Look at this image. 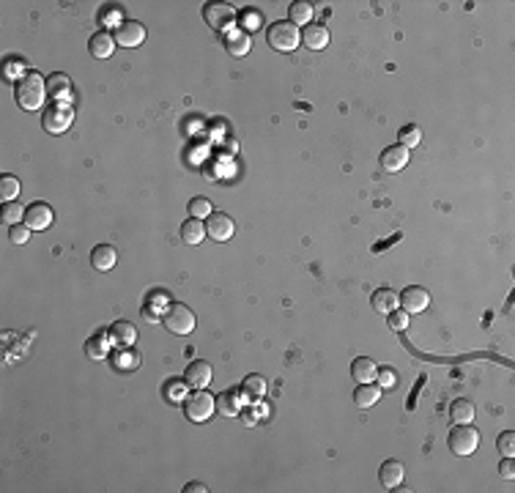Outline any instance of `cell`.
<instances>
[{
  "label": "cell",
  "mask_w": 515,
  "mask_h": 493,
  "mask_svg": "<svg viewBox=\"0 0 515 493\" xmlns=\"http://www.w3.org/2000/svg\"><path fill=\"white\" fill-rule=\"evenodd\" d=\"M14 99L22 110L27 113H36L44 107V102L49 99L47 96V80L38 74V71H27L19 82H14Z\"/></svg>",
  "instance_id": "6da1fadb"
},
{
  "label": "cell",
  "mask_w": 515,
  "mask_h": 493,
  "mask_svg": "<svg viewBox=\"0 0 515 493\" xmlns=\"http://www.w3.org/2000/svg\"><path fill=\"white\" fill-rule=\"evenodd\" d=\"M266 41H268V47L277 49V52H293V49L299 47V41H301V33H299V27H296L293 22L279 19V22H274V25L266 30Z\"/></svg>",
  "instance_id": "7a4b0ae2"
},
{
  "label": "cell",
  "mask_w": 515,
  "mask_h": 493,
  "mask_svg": "<svg viewBox=\"0 0 515 493\" xmlns=\"http://www.w3.org/2000/svg\"><path fill=\"white\" fill-rule=\"evenodd\" d=\"M217 411V398L206 389H192V395L184 398V414L190 422H209Z\"/></svg>",
  "instance_id": "3957f363"
},
{
  "label": "cell",
  "mask_w": 515,
  "mask_h": 493,
  "mask_svg": "<svg viewBox=\"0 0 515 493\" xmlns=\"http://www.w3.org/2000/svg\"><path fill=\"white\" fill-rule=\"evenodd\" d=\"M162 323L170 329V334L184 337V334H192L195 329V312L181 301H170L162 312Z\"/></svg>",
  "instance_id": "277c9868"
},
{
  "label": "cell",
  "mask_w": 515,
  "mask_h": 493,
  "mask_svg": "<svg viewBox=\"0 0 515 493\" xmlns=\"http://www.w3.org/2000/svg\"><path fill=\"white\" fill-rule=\"evenodd\" d=\"M74 121V110L69 102H52L44 107L41 113V126L49 132V135H63Z\"/></svg>",
  "instance_id": "5b68a950"
},
{
  "label": "cell",
  "mask_w": 515,
  "mask_h": 493,
  "mask_svg": "<svg viewBox=\"0 0 515 493\" xmlns=\"http://www.w3.org/2000/svg\"><path fill=\"white\" fill-rule=\"evenodd\" d=\"M236 8L231 3H206L203 5V19L209 27H214L217 33H231L236 25Z\"/></svg>",
  "instance_id": "8992f818"
},
{
  "label": "cell",
  "mask_w": 515,
  "mask_h": 493,
  "mask_svg": "<svg viewBox=\"0 0 515 493\" xmlns=\"http://www.w3.org/2000/svg\"><path fill=\"white\" fill-rule=\"evenodd\" d=\"M447 444H450V450H453L455 455L466 458V455L477 452V447H480V433H477L472 425H455L453 433H450V439H447Z\"/></svg>",
  "instance_id": "52a82bcc"
},
{
  "label": "cell",
  "mask_w": 515,
  "mask_h": 493,
  "mask_svg": "<svg viewBox=\"0 0 515 493\" xmlns=\"http://www.w3.org/2000/svg\"><path fill=\"white\" fill-rule=\"evenodd\" d=\"M113 38H115V44H121L126 49H135V47H140L146 41V27L140 22H135V19H124V22H118Z\"/></svg>",
  "instance_id": "ba28073f"
},
{
  "label": "cell",
  "mask_w": 515,
  "mask_h": 493,
  "mask_svg": "<svg viewBox=\"0 0 515 493\" xmlns=\"http://www.w3.org/2000/svg\"><path fill=\"white\" fill-rule=\"evenodd\" d=\"M206 233L214 239V242H231L233 233H236V222L231 214L225 211H211L209 214V222H206Z\"/></svg>",
  "instance_id": "9c48e42d"
},
{
  "label": "cell",
  "mask_w": 515,
  "mask_h": 493,
  "mask_svg": "<svg viewBox=\"0 0 515 493\" xmlns=\"http://www.w3.org/2000/svg\"><path fill=\"white\" fill-rule=\"evenodd\" d=\"M52 217H55L52 209L47 203H41V200H36V203H30L25 209V225L30 231H47L52 225Z\"/></svg>",
  "instance_id": "30bf717a"
},
{
  "label": "cell",
  "mask_w": 515,
  "mask_h": 493,
  "mask_svg": "<svg viewBox=\"0 0 515 493\" xmlns=\"http://www.w3.org/2000/svg\"><path fill=\"white\" fill-rule=\"evenodd\" d=\"M400 304H403V310H406L409 315H417V312L428 310L431 293H428L422 285H411V288H406V290L400 293Z\"/></svg>",
  "instance_id": "8fae6325"
},
{
  "label": "cell",
  "mask_w": 515,
  "mask_h": 493,
  "mask_svg": "<svg viewBox=\"0 0 515 493\" xmlns=\"http://www.w3.org/2000/svg\"><path fill=\"white\" fill-rule=\"evenodd\" d=\"M211 378H214V370H211V365L203 362V359H195V362L187 367V373H184V381H187V387H192V389H206V387L211 384Z\"/></svg>",
  "instance_id": "7c38bea8"
},
{
  "label": "cell",
  "mask_w": 515,
  "mask_h": 493,
  "mask_svg": "<svg viewBox=\"0 0 515 493\" xmlns=\"http://www.w3.org/2000/svg\"><path fill=\"white\" fill-rule=\"evenodd\" d=\"M409 159H411V154H409V148L406 146H389V148H384L381 151V168L387 170V173H398V170H403L406 165H409Z\"/></svg>",
  "instance_id": "4fadbf2b"
},
{
  "label": "cell",
  "mask_w": 515,
  "mask_h": 493,
  "mask_svg": "<svg viewBox=\"0 0 515 493\" xmlns=\"http://www.w3.org/2000/svg\"><path fill=\"white\" fill-rule=\"evenodd\" d=\"M107 334H110V343H113L115 348H132L135 340H137V329H135V323H129V321H115V323L107 329Z\"/></svg>",
  "instance_id": "5bb4252c"
},
{
  "label": "cell",
  "mask_w": 515,
  "mask_h": 493,
  "mask_svg": "<svg viewBox=\"0 0 515 493\" xmlns=\"http://www.w3.org/2000/svg\"><path fill=\"white\" fill-rule=\"evenodd\" d=\"M301 44L307 47V49H323L326 44H329V27L326 25H318V22H310V25H304V30H301Z\"/></svg>",
  "instance_id": "9a60e30c"
},
{
  "label": "cell",
  "mask_w": 515,
  "mask_h": 493,
  "mask_svg": "<svg viewBox=\"0 0 515 493\" xmlns=\"http://www.w3.org/2000/svg\"><path fill=\"white\" fill-rule=\"evenodd\" d=\"M85 356L93 362H104L110 359V334L107 332H96L85 340Z\"/></svg>",
  "instance_id": "2e32d148"
},
{
  "label": "cell",
  "mask_w": 515,
  "mask_h": 493,
  "mask_svg": "<svg viewBox=\"0 0 515 493\" xmlns=\"http://www.w3.org/2000/svg\"><path fill=\"white\" fill-rule=\"evenodd\" d=\"M244 409L242 403V389H225L217 395V414L222 417H239Z\"/></svg>",
  "instance_id": "e0dca14e"
},
{
  "label": "cell",
  "mask_w": 515,
  "mask_h": 493,
  "mask_svg": "<svg viewBox=\"0 0 515 493\" xmlns=\"http://www.w3.org/2000/svg\"><path fill=\"white\" fill-rule=\"evenodd\" d=\"M88 49H91V55L99 58V60L110 58V55L115 52V38H113V33H107V30H96V33L88 38Z\"/></svg>",
  "instance_id": "ac0fdd59"
},
{
  "label": "cell",
  "mask_w": 515,
  "mask_h": 493,
  "mask_svg": "<svg viewBox=\"0 0 515 493\" xmlns=\"http://www.w3.org/2000/svg\"><path fill=\"white\" fill-rule=\"evenodd\" d=\"M403 474H406V469H403V463L400 461H395V458H389V461H384L381 463V472H378V483H381V488H398L400 483H403Z\"/></svg>",
  "instance_id": "d6986e66"
},
{
  "label": "cell",
  "mask_w": 515,
  "mask_h": 493,
  "mask_svg": "<svg viewBox=\"0 0 515 493\" xmlns=\"http://www.w3.org/2000/svg\"><path fill=\"white\" fill-rule=\"evenodd\" d=\"M370 304H373V310H376V312H381V315H389L392 310H398V304H400V296H398V293H395L392 288H378V290L373 293Z\"/></svg>",
  "instance_id": "ffe728a7"
},
{
  "label": "cell",
  "mask_w": 515,
  "mask_h": 493,
  "mask_svg": "<svg viewBox=\"0 0 515 493\" xmlns=\"http://www.w3.org/2000/svg\"><path fill=\"white\" fill-rule=\"evenodd\" d=\"M115 260H118L115 246L99 244V246H93V249H91V266H93L96 271H110V268L115 266Z\"/></svg>",
  "instance_id": "44dd1931"
},
{
  "label": "cell",
  "mask_w": 515,
  "mask_h": 493,
  "mask_svg": "<svg viewBox=\"0 0 515 493\" xmlns=\"http://www.w3.org/2000/svg\"><path fill=\"white\" fill-rule=\"evenodd\" d=\"M376 365H373V359H367V356H356L354 362H351V378L356 381V384H373L376 381Z\"/></svg>",
  "instance_id": "7402d4cb"
},
{
  "label": "cell",
  "mask_w": 515,
  "mask_h": 493,
  "mask_svg": "<svg viewBox=\"0 0 515 493\" xmlns=\"http://www.w3.org/2000/svg\"><path fill=\"white\" fill-rule=\"evenodd\" d=\"M71 93V80L66 77V74H49L47 77V96L52 99V102H63L66 96Z\"/></svg>",
  "instance_id": "603a6c76"
},
{
  "label": "cell",
  "mask_w": 515,
  "mask_h": 493,
  "mask_svg": "<svg viewBox=\"0 0 515 493\" xmlns=\"http://www.w3.org/2000/svg\"><path fill=\"white\" fill-rule=\"evenodd\" d=\"M474 414H477V409H474V403L466 400V398H458V400H453V406H450V420H453L455 425H469V422H474Z\"/></svg>",
  "instance_id": "cb8c5ba5"
},
{
  "label": "cell",
  "mask_w": 515,
  "mask_h": 493,
  "mask_svg": "<svg viewBox=\"0 0 515 493\" xmlns=\"http://www.w3.org/2000/svg\"><path fill=\"white\" fill-rule=\"evenodd\" d=\"M206 236H209V233H206V225H203L201 220H195V217H190V220L181 225V242L187 246L203 244Z\"/></svg>",
  "instance_id": "d4e9b609"
},
{
  "label": "cell",
  "mask_w": 515,
  "mask_h": 493,
  "mask_svg": "<svg viewBox=\"0 0 515 493\" xmlns=\"http://www.w3.org/2000/svg\"><path fill=\"white\" fill-rule=\"evenodd\" d=\"M225 47H228V52L236 55V58L247 55V52H250V33H244L242 27H233V30L225 36Z\"/></svg>",
  "instance_id": "484cf974"
},
{
  "label": "cell",
  "mask_w": 515,
  "mask_h": 493,
  "mask_svg": "<svg viewBox=\"0 0 515 493\" xmlns=\"http://www.w3.org/2000/svg\"><path fill=\"white\" fill-rule=\"evenodd\" d=\"M263 395H266V381H263V376L253 373V376H247V378L242 381V398H247V403H255Z\"/></svg>",
  "instance_id": "4316f807"
},
{
  "label": "cell",
  "mask_w": 515,
  "mask_h": 493,
  "mask_svg": "<svg viewBox=\"0 0 515 493\" xmlns=\"http://www.w3.org/2000/svg\"><path fill=\"white\" fill-rule=\"evenodd\" d=\"M378 398H381V387H376V384H359L356 392H354V403H356L359 409H370V406H376Z\"/></svg>",
  "instance_id": "83f0119b"
},
{
  "label": "cell",
  "mask_w": 515,
  "mask_h": 493,
  "mask_svg": "<svg viewBox=\"0 0 515 493\" xmlns=\"http://www.w3.org/2000/svg\"><path fill=\"white\" fill-rule=\"evenodd\" d=\"M288 14H290L288 22H293L296 27H299V25H310V19H312V5L304 3V0H296V3H290V11H288Z\"/></svg>",
  "instance_id": "f1b7e54d"
},
{
  "label": "cell",
  "mask_w": 515,
  "mask_h": 493,
  "mask_svg": "<svg viewBox=\"0 0 515 493\" xmlns=\"http://www.w3.org/2000/svg\"><path fill=\"white\" fill-rule=\"evenodd\" d=\"M110 359H113V367H115V370H135V367L140 365V359H137V354H135L132 348H118V354L110 356Z\"/></svg>",
  "instance_id": "f546056e"
},
{
  "label": "cell",
  "mask_w": 515,
  "mask_h": 493,
  "mask_svg": "<svg viewBox=\"0 0 515 493\" xmlns=\"http://www.w3.org/2000/svg\"><path fill=\"white\" fill-rule=\"evenodd\" d=\"M16 195H19V179L11 173L0 176V200L11 203V200H16Z\"/></svg>",
  "instance_id": "4dcf8cb0"
},
{
  "label": "cell",
  "mask_w": 515,
  "mask_h": 493,
  "mask_svg": "<svg viewBox=\"0 0 515 493\" xmlns=\"http://www.w3.org/2000/svg\"><path fill=\"white\" fill-rule=\"evenodd\" d=\"M398 137H400V146L414 148V146H420V143H422V129H420L417 124H406V126L398 132Z\"/></svg>",
  "instance_id": "1f68e13d"
},
{
  "label": "cell",
  "mask_w": 515,
  "mask_h": 493,
  "mask_svg": "<svg viewBox=\"0 0 515 493\" xmlns=\"http://www.w3.org/2000/svg\"><path fill=\"white\" fill-rule=\"evenodd\" d=\"M3 222L11 228V225H19V222H25V209L19 206V203H3Z\"/></svg>",
  "instance_id": "d6a6232c"
},
{
  "label": "cell",
  "mask_w": 515,
  "mask_h": 493,
  "mask_svg": "<svg viewBox=\"0 0 515 493\" xmlns=\"http://www.w3.org/2000/svg\"><path fill=\"white\" fill-rule=\"evenodd\" d=\"M25 74H27V69H25V63H22L19 58H8V60H5V66H3V77H5V80L19 82Z\"/></svg>",
  "instance_id": "836d02e7"
},
{
  "label": "cell",
  "mask_w": 515,
  "mask_h": 493,
  "mask_svg": "<svg viewBox=\"0 0 515 493\" xmlns=\"http://www.w3.org/2000/svg\"><path fill=\"white\" fill-rule=\"evenodd\" d=\"M209 214H211V203H209V198H192V200H190V217L203 220V217H209Z\"/></svg>",
  "instance_id": "e575fe53"
},
{
  "label": "cell",
  "mask_w": 515,
  "mask_h": 493,
  "mask_svg": "<svg viewBox=\"0 0 515 493\" xmlns=\"http://www.w3.org/2000/svg\"><path fill=\"white\" fill-rule=\"evenodd\" d=\"M376 378H378V387H381V389H395V387H398V370H395V367H381V370H376Z\"/></svg>",
  "instance_id": "d590c367"
},
{
  "label": "cell",
  "mask_w": 515,
  "mask_h": 493,
  "mask_svg": "<svg viewBox=\"0 0 515 493\" xmlns=\"http://www.w3.org/2000/svg\"><path fill=\"white\" fill-rule=\"evenodd\" d=\"M8 239H11V244H16V246L27 244V239H30V228H27L25 222L11 225V228H8Z\"/></svg>",
  "instance_id": "8d00e7d4"
},
{
  "label": "cell",
  "mask_w": 515,
  "mask_h": 493,
  "mask_svg": "<svg viewBox=\"0 0 515 493\" xmlns=\"http://www.w3.org/2000/svg\"><path fill=\"white\" fill-rule=\"evenodd\" d=\"M165 395L168 400H184L187 398V381H173L165 387Z\"/></svg>",
  "instance_id": "74e56055"
},
{
  "label": "cell",
  "mask_w": 515,
  "mask_h": 493,
  "mask_svg": "<svg viewBox=\"0 0 515 493\" xmlns=\"http://www.w3.org/2000/svg\"><path fill=\"white\" fill-rule=\"evenodd\" d=\"M387 318H389V326H392V329H398V332L409 326V312H406V310H392Z\"/></svg>",
  "instance_id": "f35d334b"
},
{
  "label": "cell",
  "mask_w": 515,
  "mask_h": 493,
  "mask_svg": "<svg viewBox=\"0 0 515 493\" xmlns=\"http://www.w3.org/2000/svg\"><path fill=\"white\" fill-rule=\"evenodd\" d=\"M496 444H499V450H502L505 455H510V458L515 455V433H513V431H505V433L499 436V442H496Z\"/></svg>",
  "instance_id": "ab89813d"
},
{
  "label": "cell",
  "mask_w": 515,
  "mask_h": 493,
  "mask_svg": "<svg viewBox=\"0 0 515 493\" xmlns=\"http://www.w3.org/2000/svg\"><path fill=\"white\" fill-rule=\"evenodd\" d=\"M499 474H502L505 480H513L515 477V461L510 458V455H505V461L499 463Z\"/></svg>",
  "instance_id": "60d3db41"
},
{
  "label": "cell",
  "mask_w": 515,
  "mask_h": 493,
  "mask_svg": "<svg viewBox=\"0 0 515 493\" xmlns=\"http://www.w3.org/2000/svg\"><path fill=\"white\" fill-rule=\"evenodd\" d=\"M258 25H260V14L247 11V14H244V25H242V30L250 33V30H258Z\"/></svg>",
  "instance_id": "b9f144b4"
},
{
  "label": "cell",
  "mask_w": 515,
  "mask_h": 493,
  "mask_svg": "<svg viewBox=\"0 0 515 493\" xmlns=\"http://www.w3.org/2000/svg\"><path fill=\"white\" fill-rule=\"evenodd\" d=\"M184 491H187V493H192V491H198V493H206V491H209V488H206V485H203V483H190V485H187V488H184Z\"/></svg>",
  "instance_id": "7bdbcfd3"
}]
</instances>
